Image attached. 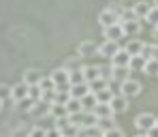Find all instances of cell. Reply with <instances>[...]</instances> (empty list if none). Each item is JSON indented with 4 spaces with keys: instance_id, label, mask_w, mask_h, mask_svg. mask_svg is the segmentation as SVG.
I'll return each instance as SVG.
<instances>
[{
    "instance_id": "1",
    "label": "cell",
    "mask_w": 158,
    "mask_h": 137,
    "mask_svg": "<svg viewBox=\"0 0 158 137\" xmlns=\"http://www.w3.org/2000/svg\"><path fill=\"white\" fill-rule=\"evenodd\" d=\"M135 126L139 129V133H148L150 129L156 126V116L150 113V111H143V113H139L135 118Z\"/></svg>"
},
{
    "instance_id": "2",
    "label": "cell",
    "mask_w": 158,
    "mask_h": 137,
    "mask_svg": "<svg viewBox=\"0 0 158 137\" xmlns=\"http://www.w3.org/2000/svg\"><path fill=\"white\" fill-rule=\"evenodd\" d=\"M98 24H101L103 28L113 26V24H120V13H118L113 6H109V9H103V11L98 13Z\"/></svg>"
},
{
    "instance_id": "3",
    "label": "cell",
    "mask_w": 158,
    "mask_h": 137,
    "mask_svg": "<svg viewBox=\"0 0 158 137\" xmlns=\"http://www.w3.org/2000/svg\"><path fill=\"white\" fill-rule=\"evenodd\" d=\"M52 82L56 86H71V69H66V66H60V69H56L52 75Z\"/></svg>"
},
{
    "instance_id": "4",
    "label": "cell",
    "mask_w": 158,
    "mask_h": 137,
    "mask_svg": "<svg viewBox=\"0 0 158 137\" xmlns=\"http://www.w3.org/2000/svg\"><path fill=\"white\" fill-rule=\"evenodd\" d=\"M152 6H154V2L152 0H135V4H132V13L139 17V19H145V15L152 11Z\"/></svg>"
},
{
    "instance_id": "5",
    "label": "cell",
    "mask_w": 158,
    "mask_h": 137,
    "mask_svg": "<svg viewBox=\"0 0 158 137\" xmlns=\"http://www.w3.org/2000/svg\"><path fill=\"white\" fill-rule=\"evenodd\" d=\"M109 105H111L113 113H122V111L128 109V96H124V94H113L111 101H109Z\"/></svg>"
},
{
    "instance_id": "6",
    "label": "cell",
    "mask_w": 158,
    "mask_h": 137,
    "mask_svg": "<svg viewBox=\"0 0 158 137\" xmlns=\"http://www.w3.org/2000/svg\"><path fill=\"white\" fill-rule=\"evenodd\" d=\"M128 64H131V54L124 47H120L115 54L111 56V66H128Z\"/></svg>"
},
{
    "instance_id": "7",
    "label": "cell",
    "mask_w": 158,
    "mask_h": 137,
    "mask_svg": "<svg viewBox=\"0 0 158 137\" xmlns=\"http://www.w3.org/2000/svg\"><path fill=\"white\" fill-rule=\"evenodd\" d=\"M120 24H122V30H124V36H137L141 32V22L139 19H124Z\"/></svg>"
},
{
    "instance_id": "8",
    "label": "cell",
    "mask_w": 158,
    "mask_h": 137,
    "mask_svg": "<svg viewBox=\"0 0 158 137\" xmlns=\"http://www.w3.org/2000/svg\"><path fill=\"white\" fill-rule=\"evenodd\" d=\"M141 92V83L137 82V79H126V82H122V94L124 96H137Z\"/></svg>"
},
{
    "instance_id": "9",
    "label": "cell",
    "mask_w": 158,
    "mask_h": 137,
    "mask_svg": "<svg viewBox=\"0 0 158 137\" xmlns=\"http://www.w3.org/2000/svg\"><path fill=\"white\" fill-rule=\"evenodd\" d=\"M103 32H105L107 41H120V39L124 36L122 24H113V26H107V28H103Z\"/></svg>"
},
{
    "instance_id": "10",
    "label": "cell",
    "mask_w": 158,
    "mask_h": 137,
    "mask_svg": "<svg viewBox=\"0 0 158 137\" xmlns=\"http://www.w3.org/2000/svg\"><path fill=\"white\" fill-rule=\"evenodd\" d=\"M118 49H120L118 41H105L103 45H98V56H103V58H111Z\"/></svg>"
},
{
    "instance_id": "11",
    "label": "cell",
    "mask_w": 158,
    "mask_h": 137,
    "mask_svg": "<svg viewBox=\"0 0 158 137\" xmlns=\"http://www.w3.org/2000/svg\"><path fill=\"white\" fill-rule=\"evenodd\" d=\"M28 96V83L19 82L15 83V86H11V99L17 103V101H22V99H26Z\"/></svg>"
},
{
    "instance_id": "12",
    "label": "cell",
    "mask_w": 158,
    "mask_h": 137,
    "mask_svg": "<svg viewBox=\"0 0 158 137\" xmlns=\"http://www.w3.org/2000/svg\"><path fill=\"white\" fill-rule=\"evenodd\" d=\"M41 79H43V75H41V71H36V69H28V71H24V77H22V82L28 83V86H39Z\"/></svg>"
},
{
    "instance_id": "13",
    "label": "cell",
    "mask_w": 158,
    "mask_h": 137,
    "mask_svg": "<svg viewBox=\"0 0 158 137\" xmlns=\"http://www.w3.org/2000/svg\"><path fill=\"white\" fill-rule=\"evenodd\" d=\"M111 79L113 82H126V79H131V69L128 66H113V71H111Z\"/></svg>"
},
{
    "instance_id": "14",
    "label": "cell",
    "mask_w": 158,
    "mask_h": 137,
    "mask_svg": "<svg viewBox=\"0 0 158 137\" xmlns=\"http://www.w3.org/2000/svg\"><path fill=\"white\" fill-rule=\"evenodd\" d=\"M69 92H71V96H73V99H79V101H81V99H83V96H85V94L90 92V86H88L85 82H81V83H73V86L69 88Z\"/></svg>"
},
{
    "instance_id": "15",
    "label": "cell",
    "mask_w": 158,
    "mask_h": 137,
    "mask_svg": "<svg viewBox=\"0 0 158 137\" xmlns=\"http://www.w3.org/2000/svg\"><path fill=\"white\" fill-rule=\"evenodd\" d=\"M49 105H52V103H49V101H43V99H41V101H34V103H32V107H30V113H32V116L49 113Z\"/></svg>"
},
{
    "instance_id": "16",
    "label": "cell",
    "mask_w": 158,
    "mask_h": 137,
    "mask_svg": "<svg viewBox=\"0 0 158 137\" xmlns=\"http://www.w3.org/2000/svg\"><path fill=\"white\" fill-rule=\"evenodd\" d=\"M92 111H94L96 118H111V116H115L109 103H96V107H94Z\"/></svg>"
},
{
    "instance_id": "17",
    "label": "cell",
    "mask_w": 158,
    "mask_h": 137,
    "mask_svg": "<svg viewBox=\"0 0 158 137\" xmlns=\"http://www.w3.org/2000/svg\"><path fill=\"white\" fill-rule=\"evenodd\" d=\"M81 71H83V79L88 83L101 77V66H92V64H90V66H83Z\"/></svg>"
},
{
    "instance_id": "18",
    "label": "cell",
    "mask_w": 158,
    "mask_h": 137,
    "mask_svg": "<svg viewBox=\"0 0 158 137\" xmlns=\"http://www.w3.org/2000/svg\"><path fill=\"white\" fill-rule=\"evenodd\" d=\"M49 116L52 118H66L69 116V111H66V105H62V103H52L49 105Z\"/></svg>"
},
{
    "instance_id": "19",
    "label": "cell",
    "mask_w": 158,
    "mask_h": 137,
    "mask_svg": "<svg viewBox=\"0 0 158 137\" xmlns=\"http://www.w3.org/2000/svg\"><path fill=\"white\" fill-rule=\"evenodd\" d=\"M96 103H98V101H96V94H94V92H88V94L81 99V107H83V111H92L94 107H96Z\"/></svg>"
},
{
    "instance_id": "20",
    "label": "cell",
    "mask_w": 158,
    "mask_h": 137,
    "mask_svg": "<svg viewBox=\"0 0 158 137\" xmlns=\"http://www.w3.org/2000/svg\"><path fill=\"white\" fill-rule=\"evenodd\" d=\"M124 49H126L131 56H139V54H141V49H143V41H139V39H131V41L126 43Z\"/></svg>"
},
{
    "instance_id": "21",
    "label": "cell",
    "mask_w": 158,
    "mask_h": 137,
    "mask_svg": "<svg viewBox=\"0 0 158 137\" xmlns=\"http://www.w3.org/2000/svg\"><path fill=\"white\" fill-rule=\"evenodd\" d=\"M94 54H98V47L94 43H90V41L79 43V56H94Z\"/></svg>"
},
{
    "instance_id": "22",
    "label": "cell",
    "mask_w": 158,
    "mask_h": 137,
    "mask_svg": "<svg viewBox=\"0 0 158 137\" xmlns=\"http://www.w3.org/2000/svg\"><path fill=\"white\" fill-rule=\"evenodd\" d=\"M145 62H148V60H145L141 54H139V56H131V64H128V69H131V71H141V73H143Z\"/></svg>"
},
{
    "instance_id": "23",
    "label": "cell",
    "mask_w": 158,
    "mask_h": 137,
    "mask_svg": "<svg viewBox=\"0 0 158 137\" xmlns=\"http://www.w3.org/2000/svg\"><path fill=\"white\" fill-rule=\"evenodd\" d=\"M115 126V122H113V116L111 118H98L96 120V131H101V133H105V131H109V129H113Z\"/></svg>"
},
{
    "instance_id": "24",
    "label": "cell",
    "mask_w": 158,
    "mask_h": 137,
    "mask_svg": "<svg viewBox=\"0 0 158 137\" xmlns=\"http://www.w3.org/2000/svg\"><path fill=\"white\" fill-rule=\"evenodd\" d=\"M143 73H145V75H152V77H158V60L150 58V60L145 62V69H143Z\"/></svg>"
},
{
    "instance_id": "25",
    "label": "cell",
    "mask_w": 158,
    "mask_h": 137,
    "mask_svg": "<svg viewBox=\"0 0 158 137\" xmlns=\"http://www.w3.org/2000/svg\"><path fill=\"white\" fill-rule=\"evenodd\" d=\"M107 79H103V77H98V79H94V82H90L88 83V86H90V92H94V94H96V92H101V90H105L107 88Z\"/></svg>"
},
{
    "instance_id": "26",
    "label": "cell",
    "mask_w": 158,
    "mask_h": 137,
    "mask_svg": "<svg viewBox=\"0 0 158 137\" xmlns=\"http://www.w3.org/2000/svg\"><path fill=\"white\" fill-rule=\"evenodd\" d=\"M66 111H69V113H77V111H83V107H81V101L71 96V99L66 101Z\"/></svg>"
},
{
    "instance_id": "27",
    "label": "cell",
    "mask_w": 158,
    "mask_h": 137,
    "mask_svg": "<svg viewBox=\"0 0 158 137\" xmlns=\"http://www.w3.org/2000/svg\"><path fill=\"white\" fill-rule=\"evenodd\" d=\"M28 99H32V101H41V99H43L41 88H39V86H28Z\"/></svg>"
},
{
    "instance_id": "28",
    "label": "cell",
    "mask_w": 158,
    "mask_h": 137,
    "mask_svg": "<svg viewBox=\"0 0 158 137\" xmlns=\"http://www.w3.org/2000/svg\"><path fill=\"white\" fill-rule=\"evenodd\" d=\"M111 96H113V92H111L109 88L101 90V92H96V101H98V103H109V101H111Z\"/></svg>"
},
{
    "instance_id": "29",
    "label": "cell",
    "mask_w": 158,
    "mask_h": 137,
    "mask_svg": "<svg viewBox=\"0 0 158 137\" xmlns=\"http://www.w3.org/2000/svg\"><path fill=\"white\" fill-rule=\"evenodd\" d=\"M60 133H62L64 137H77L79 135V129H77V126H73V124H66L64 129H60Z\"/></svg>"
},
{
    "instance_id": "30",
    "label": "cell",
    "mask_w": 158,
    "mask_h": 137,
    "mask_svg": "<svg viewBox=\"0 0 158 137\" xmlns=\"http://www.w3.org/2000/svg\"><path fill=\"white\" fill-rule=\"evenodd\" d=\"M145 19H148L150 26H158V9H156V6H152V11L145 15Z\"/></svg>"
},
{
    "instance_id": "31",
    "label": "cell",
    "mask_w": 158,
    "mask_h": 137,
    "mask_svg": "<svg viewBox=\"0 0 158 137\" xmlns=\"http://www.w3.org/2000/svg\"><path fill=\"white\" fill-rule=\"evenodd\" d=\"M81 82H85V79H83V71H81V69L71 71V86H73V83H81ZM85 83H88V82H85Z\"/></svg>"
},
{
    "instance_id": "32",
    "label": "cell",
    "mask_w": 158,
    "mask_h": 137,
    "mask_svg": "<svg viewBox=\"0 0 158 137\" xmlns=\"http://www.w3.org/2000/svg\"><path fill=\"white\" fill-rule=\"evenodd\" d=\"M103 137H124V131L120 129V126H113V129H109L105 133H101Z\"/></svg>"
},
{
    "instance_id": "33",
    "label": "cell",
    "mask_w": 158,
    "mask_h": 137,
    "mask_svg": "<svg viewBox=\"0 0 158 137\" xmlns=\"http://www.w3.org/2000/svg\"><path fill=\"white\" fill-rule=\"evenodd\" d=\"M32 103H34V101H32V99H28V96H26V99H22V101H17V107H19V109H22V111H30V107H32Z\"/></svg>"
},
{
    "instance_id": "34",
    "label": "cell",
    "mask_w": 158,
    "mask_h": 137,
    "mask_svg": "<svg viewBox=\"0 0 158 137\" xmlns=\"http://www.w3.org/2000/svg\"><path fill=\"white\" fill-rule=\"evenodd\" d=\"M11 99V88L9 86H0V101H6Z\"/></svg>"
},
{
    "instance_id": "35",
    "label": "cell",
    "mask_w": 158,
    "mask_h": 137,
    "mask_svg": "<svg viewBox=\"0 0 158 137\" xmlns=\"http://www.w3.org/2000/svg\"><path fill=\"white\" fill-rule=\"evenodd\" d=\"M28 137H45V129H41V126H34V129L28 133Z\"/></svg>"
},
{
    "instance_id": "36",
    "label": "cell",
    "mask_w": 158,
    "mask_h": 137,
    "mask_svg": "<svg viewBox=\"0 0 158 137\" xmlns=\"http://www.w3.org/2000/svg\"><path fill=\"white\" fill-rule=\"evenodd\" d=\"M111 71H113V66H111V69H109V66H101V77L109 82V79H111Z\"/></svg>"
},
{
    "instance_id": "37",
    "label": "cell",
    "mask_w": 158,
    "mask_h": 137,
    "mask_svg": "<svg viewBox=\"0 0 158 137\" xmlns=\"http://www.w3.org/2000/svg\"><path fill=\"white\" fill-rule=\"evenodd\" d=\"M45 137H62V133H60V129H49V131H45Z\"/></svg>"
},
{
    "instance_id": "38",
    "label": "cell",
    "mask_w": 158,
    "mask_h": 137,
    "mask_svg": "<svg viewBox=\"0 0 158 137\" xmlns=\"http://www.w3.org/2000/svg\"><path fill=\"white\" fill-rule=\"evenodd\" d=\"M148 137H158V126L150 129V131H148Z\"/></svg>"
},
{
    "instance_id": "39",
    "label": "cell",
    "mask_w": 158,
    "mask_h": 137,
    "mask_svg": "<svg viewBox=\"0 0 158 137\" xmlns=\"http://www.w3.org/2000/svg\"><path fill=\"white\" fill-rule=\"evenodd\" d=\"M152 58L158 60V45H152Z\"/></svg>"
},
{
    "instance_id": "40",
    "label": "cell",
    "mask_w": 158,
    "mask_h": 137,
    "mask_svg": "<svg viewBox=\"0 0 158 137\" xmlns=\"http://www.w3.org/2000/svg\"><path fill=\"white\" fill-rule=\"evenodd\" d=\"M135 137H148V133H139V135H135Z\"/></svg>"
},
{
    "instance_id": "41",
    "label": "cell",
    "mask_w": 158,
    "mask_h": 137,
    "mask_svg": "<svg viewBox=\"0 0 158 137\" xmlns=\"http://www.w3.org/2000/svg\"><path fill=\"white\" fill-rule=\"evenodd\" d=\"M154 32H156V36H158V26H154Z\"/></svg>"
},
{
    "instance_id": "42",
    "label": "cell",
    "mask_w": 158,
    "mask_h": 137,
    "mask_svg": "<svg viewBox=\"0 0 158 137\" xmlns=\"http://www.w3.org/2000/svg\"><path fill=\"white\" fill-rule=\"evenodd\" d=\"M154 6H156V9H158V0H154Z\"/></svg>"
},
{
    "instance_id": "43",
    "label": "cell",
    "mask_w": 158,
    "mask_h": 137,
    "mask_svg": "<svg viewBox=\"0 0 158 137\" xmlns=\"http://www.w3.org/2000/svg\"><path fill=\"white\" fill-rule=\"evenodd\" d=\"M122 2H135V0H122Z\"/></svg>"
},
{
    "instance_id": "44",
    "label": "cell",
    "mask_w": 158,
    "mask_h": 137,
    "mask_svg": "<svg viewBox=\"0 0 158 137\" xmlns=\"http://www.w3.org/2000/svg\"><path fill=\"white\" fill-rule=\"evenodd\" d=\"M156 126H158V116H156Z\"/></svg>"
},
{
    "instance_id": "45",
    "label": "cell",
    "mask_w": 158,
    "mask_h": 137,
    "mask_svg": "<svg viewBox=\"0 0 158 137\" xmlns=\"http://www.w3.org/2000/svg\"><path fill=\"white\" fill-rule=\"evenodd\" d=\"M0 107H2V101H0Z\"/></svg>"
},
{
    "instance_id": "46",
    "label": "cell",
    "mask_w": 158,
    "mask_h": 137,
    "mask_svg": "<svg viewBox=\"0 0 158 137\" xmlns=\"http://www.w3.org/2000/svg\"><path fill=\"white\" fill-rule=\"evenodd\" d=\"M152 2H154V0H152Z\"/></svg>"
},
{
    "instance_id": "47",
    "label": "cell",
    "mask_w": 158,
    "mask_h": 137,
    "mask_svg": "<svg viewBox=\"0 0 158 137\" xmlns=\"http://www.w3.org/2000/svg\"><path fill=\"white\" fill-rule=\"evenodd\" d=\"M62 137H64V135H62Z\"/></svg>"
}]
</instances>
